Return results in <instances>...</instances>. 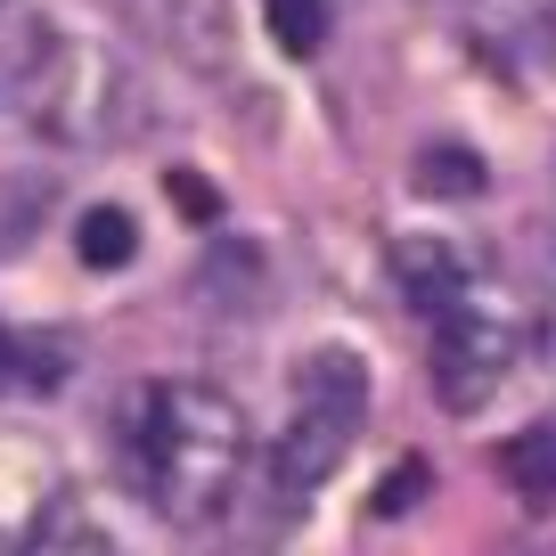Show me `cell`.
<instances>
[{
  "label": "cell",
  "instance_id": "cell-11",
  "mask_svg": "<svg viewBox=\"0 0 556 556\" xmlns=\"http://www.w3.org/2000/svg\"><path fill=\"white\" fill-rule=\"evenodd\" d=\"M262 25L287 58H312L328 41V0H262Z\"/></svg>",
  "mask_w": 556,
  "mask_h": 556
},
{
  "label": "cell",
  "instance_id": "cell-13",
  "mask_svg": "<svg viewBox=\"0 0 556 556\" xmlns=\"http://www.w3.org/2000/svg\"><path fill=\"white\" fill-rule=\"evenodd\" d=\"M254 270H262L254 245H222V254H213L197 278H205V295H254Z\"/></svg>",
  "mask_w": 556,
  "mask_h": 556
},
{
  "label": "cell",
  "instance_id": "cell-5",
  "mask_svg": "<svg viewBox=\"0 0 556 556\" xmlns=\"http://www.w3.org/2000/svg\"><path fill=\"white\" fill-rule=\"evenodd\" d=\"M384 262H393L401 303L426 312V319H451V312H467V303H475V262L458 254L451 238H401Z\"/></svg>",
  "mask_w": 556,
  "mask_h": 556
},
{
  "label": "cell",
  "instance_id": "cell-3",
  "mask_svg": "<svg viewBox=\"0 0 556 556\" xmlns=\"http://www.w3.org/2000/svg\"><path fill=\"white\" fill-rule=\"evenodd\" d=\"M516 328L507 319H491V312H451V319H434V393H442V409H483L491 393L507 384V368H516Z\"/></svg>",
  "mask_w": 556,
  "mask_h": 556
},
{
  "label": "cell",
  "instance_id": "cell-1",
  "mask_svg": "<svg viewBox=\"0 0 556 556\" xmlns=\"http://www.w3.org/2000/svg\"><path fill=\"white\" fill-rule=\"evenodd\" d=\"M131 467L173 523H213L245 475V409L197 377H164L131 401Z\"/></svg>",
  "mask_w": 556,
  "mask_h": 556
},
{
  "label": "cell",
  "instance_id": "cell-4",
  "mask_svg": "<svg viewBox=\"0 0 556 556\" xmlns=\"http://www.w3.org/2000/svg\"><path fill=\"white\" fill-rule=\"evenodd\" d=\"M352 426H336V417H312V409H295L287 426H278V451H270V491L287 507H303V500H319L328 491V475L344 467V451H352Z\"/></svg>",
  "mask_w": 556,
  "mask_h": 556
},
{
  "label": "cell",
  "instance_id": "cell-10",
  "mask_svg": "<svg viewBox=\"0 0 556 556\" xmlns=\"http://www.w3.org/2000/svg\"><path fill=\"white\" fill-rule=\"evenodd\" d=\"M74 254H83L90 270H123V262L139 254L131 213H123V205H90V213H83V229H74Z\"/></svg>",
  "mask_w": 556,
  "mask_h": 556
},
{
  "label": "cell",
  "instance_id": "cell-8",
  "mask_svg": "<svg viewBox=\"0 0 556 556\" xmlns=\"http://www.w3.org/2000/svg\"><path fill=\"white\" fill-rule=\"evenodd\" d=\"M500 475L523 507H556V426H523L500 451Z\"/></svg>",
  "mask_w": 556,
  "mask_h": 556
},
{
  "label": "cell",
  "instance_id": "cell-16",
  "mask_svg": "<svg viewBox=\"0 0 556 556\" xmlns=\"http://www.w3.org/2000/svg\"><path fill=\"white\" fill-rule=\"evenodd\" d=\"M532 352H540V368H548V377H556V303H548V312H540V328H532Z\"/></svg>",
  "mask_w": 556,
  "mask_h": 556
},
{
  "label": "cell",
  "instance_id": "cell-2",
  "mask_svg": "<svg viewBox=\"0 0 556 556\" xmlns=\"http://www.w3.org/2000/svg\"><path fill=\"white\" fill-rule=\"evenodd\" d=\"M17 106L58 148H115L123 123H131V74H123V58L106 41L41 25L17 66Z\"/></svg>",
  "mask_w": 556,
  "mask_h": 556
},
{
  "label": "cell",
  "instance_id": "cell-17",
  "mask_svg": "<svg viewBox=\"0 0 556 556\" xmlns=\"http://www.w3.org/2000/svg\"><path fill=\"white\" fill-rule=\"evenodd\" d=\"M0 9H9V0H0Z\"/></svg>",
  "mask_w": 556,
  "mask_h": 556
},
{
  "label": "cell",
  "instance_id": "cell-7",
  "mask_svg": "<svg viewBox=\"0 0 556 556\" xmlns=\"http://www.w3.org/2000/svg\"><path fill=\"white\" fill-rule=\"evenodd\" d=\"M148 9V25H156V41L180 58V66L213 74L229 66V50H238V25H229V0H139Z\"/></svg>",
  "mask_w": 556,
  "mask_h": 556
},
{
  "label": "cell",
  "instance_id": "cell-9",
  "mask_svg": "<svg viewBox=\"0 0 556 556\" xmlns=\"http://www.w3.org/2000/svg\"><path fill=\"white\" fill-rule=\"evenodd\" d=\"M409 189L417 197H475V189H483V156L458 148V139H434V148H417Z\"/></svg>",
  "mask_w": 556,
  "mask_h": 556
},
{
  "label": "cell",
  "instance_id": "cell-15",
  "mask_svg": "<svg viewBox=\"0 0 556 556\" xmlns=\"http://www.w3.org/2000/svg\"><path fill=\"white\" fill-rule=\"evenodd\" d=\"M417 491H426V467H417V458H401L393 483L377 491V516H393V507H401V500H417Z\"/></svg>",
  "mask_w": 556,
  "mask_h": 556
},
{
  "label": "cell",
  "instance_id": "cell-12",
  "mask_svg": "<svg viewBox=\"0 0 556 556\" xmlns=\"http://www.w3.org/2000/svg\"><path fill=\"white\" fill-rule=\"evenodd\" d=\"M25 556H123V548L90 516H66V523H41V532L25 540Z\"/></svg>",
  "mask_w": 556,
  "mask_h": 556
},
{
  "label": "cell",
  "instance_id": "cell-14",
  "mask_svg": "<svg viewBox=\"0 0 556 556\" xmlns=\"http://www.w3.org/2000/svg\"><path fill=\"white\" fill-rule=\"evenodd\" d=\"M164 197L180 205V222H222V189H205L197 173H164Z\"/></svg>",
  "mask_w": 556,
  "mask_h": 556
},
{
  "label": "cell",
  "instance_id": "cell-6",
  "mask_svg": "<svg viewBox=\"0 0 556 556\" xmlns=\"http://www.w3.org/2000/svg\"><path fill=\"white\" fill-rule=\"evenodd\" d=\"M287 384H295V409L336 417V426H352V434H361V417H368V361H361L352 344H312Z\"/></svg>",
  "mask_w": 556,
  "mask_h": 556
}]
</instances>
